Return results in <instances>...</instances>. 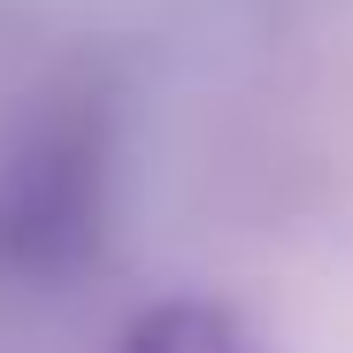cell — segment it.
Here are the masks:
<instances>
[{
	"label": "cell",
	"mask_w": 353,
	"mask_h": 353,
	"mask_svg": "<svg viewBox=\"0 0 353 353\" xmlns=\"http://www.w3.org/2000/svg\"><path fill=\"white\" fill-rule=\"evenodd\" d=\"M123 353H261V345L215 300H161L123 330Z\"/></svg>",
	"instance_id": "6da1fadb"
}]
</instances>
